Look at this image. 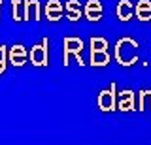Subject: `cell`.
I'll return each instance as SVG.
<instances>
[{
    "label": "cell",
    "mask_w": 151,
    "mask_h": 145,
    "mask_svg": "<svg viewBox=\"0 0 151 145\" xmlns=\"http://www.w3.org/2000/svg\"><path fill=\"white\" fill-rule=\"evenodd\" d=\"M115 59L123 66H130L138 60V44L130 38H123L115 44Z\"/></svg>",
    "instance_id": "1"
},
{
    "label": "cell",
    "mask_w": 151,
    "mask_h": 145,
    "mask_svg": "<svg viewBox=\"0 0 151 145\" xmlns=\"http://www.w3.org/2000/svg\"><path fill=\"white\" fill-rule=\"evenodd\" d=\"M108 62H110L108 40H104V38H91V64H93V66H106Z\"/></svg>",
    "instance_id": "2"
},
{
    "label": "cell",
    "mask_w": 151,
    "mask_h": 145,
    "mask_svg": "<svg viewBox=\"0 0 151 145\" xmlns=\"http://www.w3.org/2000/svg\"><path fill=\"white\" fill-rule=\"evenodd\" d=\"M64 64H70V59L76 57L78 59V64H85L81 51H83V41L79 38H74V36H68L64 38Z\"/></svg>",
    "instance_id": "3"
},
{
    "label": "cell",
    "mask_w": 151,
    "mask_h": 145,
    "mask_svg": "<svg viewBox=\"0 0 151 145\" xmlns=\"http://www.w3.org/2000/svg\"><path fill=\"white\" fill-rule=\"evenodd\" d=\"M49 40H42L40 44L32 45L30 47V53H28V57H30V62L34 64V66H47V62H49Z\"/></svg>",
    "instance_id": "4"
},
{
    "label": "cell",
    "mask_w": 151,
    "mask_h": 145,
    "mask_svg": "<svg viewBox=\"0 0 151 145\" xmlns=\"http://www.w3.org/2000/svg\"><path fill=\"white\" fill-rule=\"evenodd\" d=\"M117 98H119L117 96V87L110 85L98 94V106H100L102 111H113L117 106Z\"/></svg>",
    "instance_id": "5"
},
{
    "label": "cell",
    "mask_w": 151,
    "mask_h": 145,
    "mask_svg": "<svg viewBox=\"0 0 151 145\" xmlns=\"http://www.w3.org/2000/svg\"><path fill=\"white\" fill-rule=\"evenodd\" d=\"M8 59H9V62H12L13 66H23V64L27 62V59H28V53L21 44H17V45H13V47L9 49Z\"/></svg>",
    "instance_id": "6"
},
{
    "label": "cell",
    "mask_w": 151,
    "mask_h": 145,
    "mask_svg": "<svg viewBox=\"0 0 151 145\" xmlns=\"http://www.w3.org/2000/svg\"><path fill=\"white\" fill-rule=\"evenodd\" d=\"M25 6V19H32V21H40L42 15V6L38 0H23Z\"/></svg>",
    "instance_id": "7"
},
{
    "label": "cell",
    "mask_w": 151,
    "mask_h": 145,
    "mask_svg": "<svg viewBox=\"0 0 151 145\" xmlns=\"http://www.w3.org/2000/svg\"><path fill=\"white\" fill-rule=\"evenodd\" d=\"M63 15V6H60L59 0H49L45 4V17L49 21H59Z\"/></svg>",
    "instance_id": "8"
},
{
    "label": "cell",
    "mask_w": 151,
    "mask_h": 145,
    "mask_svg": "<svg viewBox=\"0 0 151 145\" xmlns=\"http://www.w3.org/2000/svg\"><path fill=\"white\" fill-rule=\"evenodd\" d=\"M85 15L89 21H98L102 17V4L98 0H89L85 6Z\"/></svg>",
    "instance_id": "9"
},
{
    "label": "cell",
    "mask_w": 151,
    "mask_h": 145,
    "mask_svg": "<svg viewBox=\"0 0 151 145\" xmlns=\"http://www.w3.org/2000/svg\"><path fill=\"white\" fill-rule=\"evenodd\" d=\"M132 15H134V6L129 0H119V4H117V17L121 21H129Z\"/></svg>",
    "instance_id": "10"
},
{
    "label": "cell",
    "mask_w": 151,
    "mask_h": 145,
    "mask_svg": "<svg viewBox=\"0 0 151 145\" xmlns=\"http://www.w3.org/2000/svg\"><path fill=\"white\" fill-rule=\"evenodd\" d=\"M119 109H123V111H130V109H134V92L132 91H123V92H119Z\"/></svg>",
    "instance_id": "11"
},
{
    "label": "cell",
    "mask_w": 151,
    "mask_h": 145,
    "mask_svg": "<svg viewBox=\"0 0 151 145\" xmlns=\"http://www.w3.org/2000/svg\"><path fill=\"white\" fill-rule=\"evenodd\" d=\"M134 11H136V17H138L140 21H149L151 19V2L149 0H140V2L136 4Z\"/></svg>",
    "instance_id": "12"
},
{
    "label": "cell",
    "mask_w": 151,
    "mask_h": 145,
    "mask_svg": "<svg viewBox=\"0 0 151 145\" xmlns=\"http://www.w3.org/2000/svg\"><path fill=\"white\" fill-rule=\"evenodd\" d=\"M66 15L70 21H78L81 17V6H79L78 0H68L66 2Z\"/></svg>",
    "instance_id": "13"
},
{
    "label": "cell",
    "mask_w": 151,
    "mask_h": 145,
    "mask_svg": "<svg viewBox=\"0 0 151 145\" xmlns=\"http://www.w3.org/2000/svg\"><path fill=\"white\" fill-rule=\"evenodd\" d=\"M12 15H13V21L25 19V6H23L21 0H12Z\"/></svg>",
    "instance_id": "14"
},
{
    "label": "cell",
    "mask_w": 151,
    "mask_h": 145,
    "mask_svg": "<svg viewBox=\"0 0 151 145\" xmlns=\"http://www.w3.org/2000/svg\"><path fill=\"white\" fill-rule=\"evenodd\" d=\"M147 102H149V107H151V91H142V94H140V109H145V107H147Z\"/></svg>",
    "instance_id": "15"
},
{
    "label": "cell",
    "mask_w": 151,
    "mask_h": 145,
    "mask_svg": "<svg viewBox=\"0 0 151 145\" xmlns=\"http://www.w3.org/2000/svg\"><path fill=\"white\" fill-rule=\"evenodd\" d=\"M6 64H8V51H6V45H0V74H4Z\"/></svg>",
    "instance_id": "16"
},
{
    "label": "cell",
    "mask_w": 151,
    "mask_h": 145,
    "mask_svg": "<svg viewBox=\"0 0 151 145\" xmlns=\"http://www.w3.org/2000/svg\"><path fill=\"white\" fill-rule=\"evenodd\" d=\"M0 6H2V0H0Z\"/></svg>",
    "instance_id": "17"
}]
</instances>
